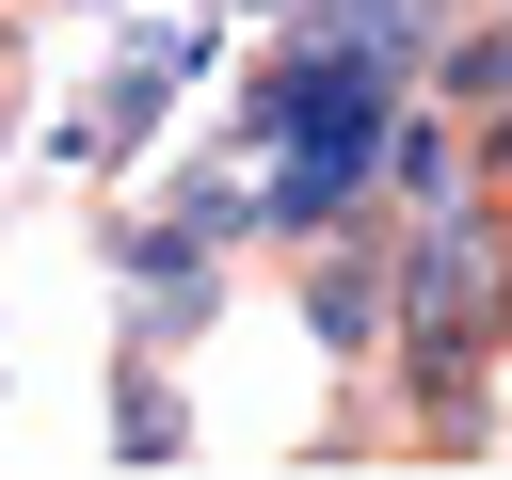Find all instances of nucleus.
<instances>
[{
    "instance_id": "1",
    "label": "nucleus",
    "mask_w": 512,
    "mask_h": 480,
    "mask_svg": "<svg viewBox=\"0 0 512 480\" xmlns=\"http://www.w3.org/2000/svg\"><path fill=\"white\" fill-rule=\"evenodd\" d=\"M304 320H320V352H352V368H368V352L400 336V288H384V256H352V240H336V256H304Z\"/></svg>"
}]
</instances>
